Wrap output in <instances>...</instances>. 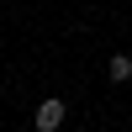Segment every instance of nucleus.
<instances>
[{"instance_id": "2", "label": "nucleus", "mask_w": 132, "mask_h": 132, "mask_svg": "<svg viewBox=\"0 0 132 132\" xmlns=\"http://www.w3.org/2000/svg\"><path fill=\"white\" fill-rule=\"evenodd\" d=\"M111 79H116V85L132 79V58H122V53H116V58H111Z\"/></svg>"}, {"instance_id": "1", "label": "nucleus", "mask_w": 132, "mask_h": 132, "mask_svg": "<svg viewBox=\"0 0 132 132\" xmlns=\"http://www.w3.org/2000/svg\"><path fill=\"white\" fill-rule=\"evenodd\" d=\"M63 116H69V106H63L58 95H48V101L37 106V132H58V127H63Z\"/></svg>"}]
</instances>
